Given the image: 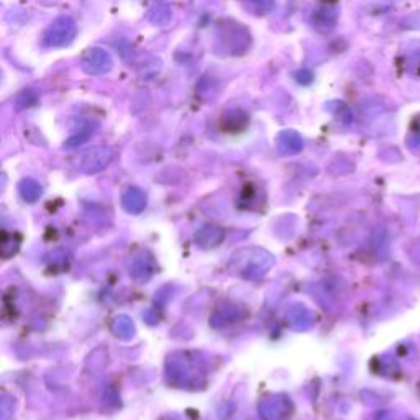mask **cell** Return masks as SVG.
I'll list each match as a JSON object with an SVG mask.
<instances>
[{"label": "cell", "instance_id": "9c48e42d", "mask_svg": "<svg viewBox=\"0 0 420 420\" xmlns=\"http://www.w3.org/2000/svg\"><path fill=\"white\" fill-rule=\"evenodd\" d=\"M35 102H37V94L33 91H24L17 97V107H19V109H25V107L33 105Z\"/></svg>", "mask_w": 420, "mask_h": 420}, {"label": "cell", "instance_id": "30bf717a", "mask_svg": "<svg viewBox=\"0 0 420 420\" xmlns=\"http://www.w3.org/2000/svg\"><path fill=\"white\" fill-rule=\"evenodd\" d=\"M312 79H314V74L309 69H299L296 73V80L299 84H302V86H309Z\"/></svg>", "mask_w": 420, "mask_h": 420}, {"label": "cell", "instance_id": "7a4b0ae2", "mask_svg": "<svg viewBox=\"0 0 420 420\" xmlns=\"http://www.w3.org/2000/svg\"><path fill=\"white\" fill-rule=\"evenodd\" d=\"M112 66H114V60L110 53L99 46L87 50L80 60V68L89 76H104L112 69Z\"/></svg>", "mask_w": 420, "mask_h": 420}, {"label": "cell", "instance_id": "5b68a950", "mask_svg": "<svg viewBox=\"0 0 420 420\" xmlns=\"http://www.w3.org/2000/svg\"><path fill=\"white\" fill-rule=\"evenodd\" d=\"M310 21L317 30H332L337 24V12L329 7H320L312 13Z\"/></svg>", "mask_w": 420, "mask_h": 420}, {"label": "cell", "instance_id": "6da1fadb", "mask_svg": "<svg viewBox=\"0 0 420 420\" xmlns=\"http://www.w3.org/2000/svg\"><path fill=\"white\" fill-rule=\"evenodd\" d=\"M78 35V25L68 15L58 17L53 20L42 37V44L44 48H64L74 42Z\"/></svg>", "mask_w": 420, "mask_h": 420}, {"label": "cell", "instance_id": "52a82bcc", "mask_svg": "<svg viewBox=\"0 0 420 420\" xmlns=\"http://www.w3.org/2000/svg\"><path fill=\"white\" fill-rule=\"evenodd\" d=\"M173 12L168 6H155L153 8H150L148 13H146V19H148L150 24H153L156 26H164L171 21Z\"/></svg>", "mask_w": 420, "mask_h": 420}, {"label": "cell", "instance_id": "8992f818", "mask_svg": "<svg viewBox=\"0 0 420 420\" xmlns=\"http://www.w3.org/2000/svg\"><path fill=\"white\" fill-rule=\"evenodd\" d=\"M110 161V151L105 148H96L89 151L87 155H84V166L89 171H97L107 166V163Z\"/></svg>", "mask_w": 420, "mask_h": 420}, {"label": "cell", "instance_id": "277c9868", "mask_svg": "<svg viewBox=\"0 0 420 420\" xmlns=\"http://www.w3.org/2000/svg\"><path fill=\"white\" fill-rule=\"evenodd\" d=\"M278 148L281 153H297L302 150V138L294 130L281 132L278 137Z\"/></svg>", "mask_w": 420, "mask_h": 420}, {"label": "cell", "instance_id": "ba28073f", "mask_svg": "<svg viewBox=\"0 0 420 420\" xmlns=\"http://www.w3.org/2000/svg\"><path fill=\"white\" fill-rule=\"evenodd\" d=\"M243 2H247L250 8H253L258 15H265L274 8L276 0H243Z\"/></svg>", "mask_w": 420, "mask_h": 420}, {"label": "cell", "instance_id": "3957f363", "mask_svg": "<svg viewBox=\"0 0 420 420\" xmlns=\"http://www.w3.org/2000/svg\"><path fill=\"white\" fill-rule=\"evenodd\" d=\"M220 125H222V130H225L229 133L240 132V130H243V128H247L248 115L245 114V110H241V109L227 110L225 114L222 115Z\"/></svg>", "mask_w": 420, "mask_h": 420}]
</instances>
